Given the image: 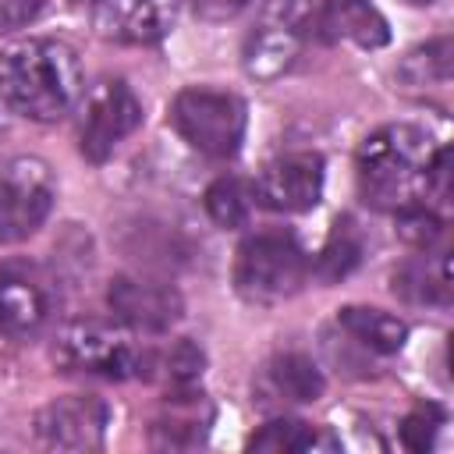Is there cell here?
Segmentation results:
<instances>
[{
  "label": "cell",
  "mask_w": 454,
  "mask_h": 454,
  "mask_svg": "<svg viewBox=\"0 0 454 454\" xmlns=\"http://www.w3.org/2000/svg\"><path fill=\"white\" fill-rule=\"evenodd\" d=\"M394 294H401L411 305H447L450 301V270L443 252L422 248L415 259L401 262L394 270Z\"/></svg>",
  "instance_id": "cell-16"
},
{
  "label": "cell",
  "mask_w": 454,
  "mask_h": 454,
  "mask_svg": "<svg viewBox=\"0 0 454 454\" xmlns=\"http://www.w3.org/2000/svg\"><path fill=\"white\" fill-rule=\"evenodd\" d=\"M248 4H252V0H188L192 14H195L199 21H231V18H238Z\"/></svg>",
  "instance_id": "cell-26"
},
{
  "label": "cell",
  "mask_w": 454,
  "mask_h": 454,
  "mask_svg": "<svg viewBox=\"0 0 454 454\" xmlns=\"http://www.w3.org/2000/svg\"><path fill=\"white\" fill-rule=\"evenodd\" d=\"M85 92L78 53L50 35L0 46V103L28 121H57Z\"/></svg>",
  "instance_id": "cell-2"
},
{
  "label": "cell",
  "mask_w": 454,
  "mask_h": 454,
  "mask_svg": "<svg viewBox=\"0 0 454 454\" xmlns=\"http://www.w3.org/2000/svg\"><path fill=\"white\" fill-rule=\"evenodd\" d=\"M443 422H447V415H443L440 404H419L415 411L404 415V422L397 429L401 433V443L408 450H429L433 440H436V433L443 429Z\"/></svg>",
  "instance_id": "cell-24"
},
{
  "label": "cell",
  "mask_w": 454,
  "mask_h": 454,
  "mask_svg": "<svg viewBox=\"0 0 454 454\" xmlns=\"http://www.w3.org/2000/svg\"><path fill=\"white\" fill-rule=\"evenodd\" d=\"M106 305L128 330L142 333H163L184 312L177 287L149 277H114L106 287Z\"/></svg>",
  "instance_id": "cell-11"
},
{
  "label": "cell",
  "mask_w": 454,
  "mask_h": 454,
  "mask_svg": "<svg viewBox=\"0 0 454 454\" xmlns=\"http://www.w3.org/2000/svg\"><path fill=\"white\" fill-rule=\"evenodd\" d=\"M337 326L365 351L372 355H397L408 340V326L404 319L383 312V309H369V305H348L337 312Z\"/></svg>",
  "instance_id": "cell-17"
},
{
  "label": "cell",
  "mask_w": 454,
  "mask_h": 454,
  "mask_svg": "<svg viewBox=\"0 0 454 454\" xmlns=\"http://www.w3.org/2000/svg\"><path fill=\"white\" fill-rule=\"evenodd\" d=\"M397 78L408 85V89H426V85H447L450 82V39L440 35L419 50H411L401 67H397Z\"/></svg>",
  "instance_id": "cell-22"
},
{
  "label": "cell",
  "mask_w": 454,
  "mask_h": 454,
  "mask_svg": "<svg viewBox=\"0 0 454 454\" xmlns=\"http://www.w3.org/2000/svg\"><path fill=\"white\" fill-rule=\"evenodd\" d=\"M142 124V103L128 82L106 78L85 96L78 149L89 163H103L135 128Z\"/></svg>",
  "instance_id": "cell-7"
},
{
  "label": "cell",
  "mask_w": 454,
  "mask_h": 454,
  "mask_svg": "<svg viewBox=\"0 0 454 454\" xmlns=\"http://www.w3.org/2000/svg\"><path fill=\"white\" fill-rule=\"evenodd\" d=\"M46 294L35 280L18 273H0V330L11 337L35 333L46 323Z\"/></svg>",
  "instance_id": "cell-18"
},
{
  "label": "cell",
  "mask_w": 454,
  "mask_h": 454,
  "mask_svg": "<svg viewBox=\"0 0 454 454\" xmlns=\"http://www.w3.org/2000/svg\"><path fill=\"white\" fill-rule=\"evenodd\" d=\"M245 447L270 454H309V450H337L340 440L301 419H273L262 429H255Z\"/></svg>",
  "instance_id": "cell-19"
},
{
  "label": "cell",
  "mask_w": 454,
  "mask_h": 454,
  "mask_svg": "<svg viewBox=\"0 0 454 454\" xmlns=\"http://www.w3.org/2000/svg\"><path fill=\"white\" fill-rule=\"evenodd\" d=\"M57 199V181L50 163L39 156L0 160V245H18L32 238Z\"/></svg>",
  "instance_id": "cell-6"
},
{
  "label": "cell",
  "mask_w": 454,
  "mask_h": 454,
  "mask_svg": "<svg viewBox=\"0 0 454 454\" xmlns=\"http://www.w3.org/2000/svg\"><path fill=\"white\" fill-rule=\"evenodd\" d=\"M323 372L319 365L301 355V351H284V355H273L259 376H255V397L259 404H312L323 397Z\"/></svg>",
  "instance_id": "cell-14"
},
{
  "label": "cell",
  "mask_w": 454,
  "mask_h": 454,
  "mask_svg": "<svg viewBox=\"0 0 454 454\" xmlns=\"http://www.w3.org/2000/svg\"><path fill=\"white\" fill-rule=\"evenodd\" d=\"M50 0H0V35L18 32L25 25H32Z\"/></svg>",
  "instance_id": "cell-25"
},
{
  "label": "cell",
  "mask_w": 454,
  "mask_h": 454,
  "mask_svg": "<svg viewBox=\"0 0 454 454\" xmlns=\"http://www.w3.org/2000/svg\"><path fill=\"white\" fill-rule=\"evenodd\" d=\"M404 4H411V7H429L433 0H404Z\"/></svg>",
  "instance_id": "cell-27"
},
{
  "label": "cell",
  "mask_w": 454,
  "mask_h": 454,
  "mask_svg": "<svg viewBox=\"0 0 454 454\" xmlns=\"http://www.w3.org/2000/svg\"><path fill=\"white\" fill-rule=\"evenodd\" d=\"M309 25H312V14H309V7L301 0H277L266 11L262 25L245 43V57H241L245 71L252 78H259V82L280 78L294 64Z\"/></svg>",
  "instance_id": "cell-8"
},
{
  "label": "cell",
  "mask_w": 454,
  "mask_h": 454,
  "mask_svg": "<svg viewBox=\"0 0 454 454\" xmlns=\"http://www.w3.org/2000/svg\"><path fill=\"white\" fill-rule=\"evenodd\" d=\"M202 369H206L202 348L192 340H174L167 351H153L149 376H163L170 387H192V383H199Z\"/></svg>",
  "instance_id": "cell-23"
},
{
  "label": "cell",
  "mask_w": 454,
  "mask_h": 454,
  "mask_svg": "<svg viewBox=\"0 0 454 454\" xmlns=\"http://www.w3.org/2000/svg\"><path fill=\"white\" fill-rule=\"evenodd\" d=\"M170 124L195 153H202L209 160H231V156H238V149L245 142L248 110H245L241 96H234V92L192 85L174 96Z\"/></svg>",
  "instance_id": "cell-4"
},
{
  "label": "cell",
  "mask_w": 454,
  "mask_h": 454,
  "mask_svg": "<svg viewBox=\"0 0 454 454\" xmlns=\"http://www.w3.org/2000/svg\"><path fill=\"white\" fill-rule=\"evenodd\" d=\"M213 426V404L202 390L192 387H170L163 397L160 415L149 426V443L156 450H192L202 447Z\"/></svg>",
  "instance_id": "cell-13"
},
{
  "label": "cell",
  "mask_w": 454,
  "mask_h": 454,
  "mask_svg": "<svg viewBox=\"0 0 454 454\" xmlns=\"http://www.w3.org/2000/svg\"><path fill=\"white\" fill-rule=\"evenodd\" d=\"M177 0H92V25L103 39L145 46L170 32Z\"/></svg>",
  "instance_id": "cell-12"
},
{
  "label": "cell",
  "mask_w": 454,
  "mask_h": 454,
  "mask_svg": "<svg viewBox=\"0 0 454 454\" xmlns=\"http://www.w3.org/2000/svg\"><path fill=\"white\" fill-rule=\"evenodd\" d=\"M323 195V156L319 153H284L270 160L255 181L259 206L273 213H305Z\"/></svg>",
  "instance_id": "cell-10"
},
{
  "label": "cell",
  "mask_w": 454,
  "mask_h": 454,
  "mask_svg": "<svg viewBox=\"0 0 454 454\" xmlns=\"http://www.w3.org/2000/svg\"><path fill=\"white\" fill-rule=\"evenodd\" d=\"M309 280V255L287 231H259L238 245L234 287L252 305H277Z\"/></svg>",
  "instance_id": "cell-3"
},
{
  "label": "cell",
  "mask_w": 454,
  "mask_h": 454,
  "mask_svg": "<svg viewBox=\"0 0 454 454\" xmlns=\"http://www.w3.org/2000/svg\"><path fill=\"white\" fill-rule=\"evenodd\" d=\"M110 426V408L99 397L89 394H71L50 401L35 415V440L50 450H99L106 440Z\"/></svg>",
  "instance_id": "cell-9"
},
{
  "label": "cell",
  "mask_w": 454,
  "mask_h": 454,
  "mask_svg": "<svg viewBox=\"0 0 454 454\" xmlns=\"http://www.w3.org/2000/svg\"><path fill=\"white\" fill-rule=\"evenodd\" d=\"M53 358L71 372H89L103 380H131L149 376L153 351L138 348L128 330L99 323V319H74L57 333Z\"/></svg>",
  "instance_id": "cell-5"
},
{
  "label": "cell",
  "mask_w": 454,
  "mask_h": 454,
  "mask_svg": "<svg viewBox=\"0 0 454 454\" xmlns=\"http://www.w3.org/2000/svg\"><path fill=\"white\" fill-rule=\"evenodd\" d=\"M309 28H316V35L326 43H355L362 50H380L390 43V25L369 0H323V7L312 11Z\"/></svg>",
  "instance_id": "cell-15"
},
{
  "label": "cell",
  "mask_w": 454,
  "mask_h": 454,
  "mask_svg": "<svg viewBox=\"0 0 454 454\" xmlns=\"http://www.w3.org/2000/svg\"><path fill=\"white\" fill-rule=\"evenodd\" d=\"M362 252H365V241H362V231L351 216H337L333 220V231L326 234L316 262H309V273L323 284H333V280H344L358 262H362Z\"/></svg>",
  "instance_id": "cell-20"
},
{
  "label": "cell",
  "mask_w": 454,
  "mask_h": 454,
  "mask_svg": "<svg viewBox=\"0 0 454 454\" xmlns=\"http://www.w3.org/2000/svg\"><path fill=\"white\" fill-rule=\"evenodd\" d=\"M358 195L383 213L447 199V145L415 124H383L355 153Z\"/></svg>",
  "instance_id": "cell-1"
},
{
  "label": "cell",
  "mask_w": 454,
  "mask_h": 454,
  "mask_svg": "<svg viewBox=\"0 0 454 454\" xmlns=\"http://www.w3.org/2000/svg\"><path fill=\"white\" fill-rule=\"evenodd\" d=\"M259 199H255V181H245V177H216L209 188H206V213L216 227L223 231H238L252 220Z\"/></svg>",
  "instance_id": "cell-21"
}]
</instances>
